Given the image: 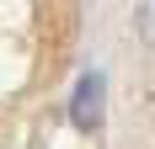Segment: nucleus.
Instances as JSON below:
<instances>
[{
  "label": "nucleus",
  "instance_id": "1",
  "mask_svg": "<svg viewBox=\"0 0 155 149\" xmlns=\"http://www.w3.org/2000/svg\"><path fill=\"white\" fill-rule=\"evenodd\" d=\"M139 37L155 48V0H139Z\"/></svg>",
  "mask_w": 155,
  "mask_h": 149
}]
</instances>
